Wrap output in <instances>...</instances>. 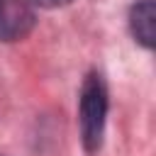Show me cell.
I'll return each instance as SVG.
<instances>
[{
  "mask_svg": "<svg viewBox=\"0 0 156 156\" xmlns=\"http://www.w3.org/2000/svg\"><path fill=\"white\" fill-rule=\"evenodd\" d=\"M107 115V90L98 73H90L80 90V132L88 151H98Z\"/></svg>",
  "mask_w": 156,
  "mask_h": 156,
  "instance_id": "6da1fadb",
  "label": "cell"
},
{
  "mask_svg": "<svg viewBox=\"0 0 156 156\" xmlns=\"http://www.w3.org/2000/svg\"><path fill=\"white\" fill-rule=\"evenodd\" d=\"M34 27V10L27 0H0V41L22 39Z\"/></svg>",
  "mask_w": 156,
  "mask_h": 156,
  "instance_id": "7a4b0ae2",
  "label": "cell"
},
{
  "mask_svg": "<svg viewBox=\"0 0 156 156\" xmlns=\"http://www.w3.org/2000/svg\"><path fill=\"white\" fill-rule=\"evenodd\" d=\"M132 32L144 46H154V2L141 0L132 7Z\"/></svg>",
  "mask_w": 156,
  "mask_h": 156,
  "instance_id": "3957f363",
  "label": "cell"
},
{
  "mask_svg": "<svg viewBox=\"0 0 156 156\" xmlns=\"http://www.w3.org/2000/svg\"><path fill=\"white\" fill-rule=\"evenodd\" d=\"M34 2L41 7H61V5H68L71 0H34Z\"/></svg>",
  "mask_w": 156,
  "mask_h": 156,
  "instance_id": "277c9868",
  "label": "cell"
}]
</instances>
